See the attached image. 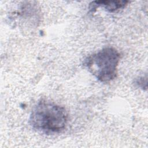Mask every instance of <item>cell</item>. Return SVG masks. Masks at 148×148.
Wrapping results in <instances>:
<instances>
[{
  "label": "cell",
  "instance_id": "cell-1",
  "mask_svg": "<svg viewBox=\"0 0 148 148\" xmlns=\"http://www.w3.org/2000/svg\"><path fill=\"white\" fill-rule=\"evenodd\" d=\"M29 121L32 128L38 131L58 132L65 128L68 114L64 107L41 99L32 108Z\"/></svg>",
  "mask_w": 148,
  "mask_h": 148
},
{
  "label": "cell",
  "instance_id": "cell-2",
  "mask_svg": "<svg viewBox=\"0 0 148 148\" xmlns=\"http://www.w3.org/2000/svg\"><path fill=\"white\" fill-rule=\"evenodd\" d=\"M120 60V54L115 48L105 47L87 57L83 65L99 82L108 83L117 77Z\"/></svg>",
  "mask_w": 148,
  "mask_h": 148
},
{
  "label": "cell",
  "instance_id": "cell-3",
  "mask_svg": "<svg viewBox=\"0 0 148 148\" xmlns=\"http://www.w3.org/2000/svg\"><path fill=\"white\" fill-rule=\"evenodd\" d=\"M128 1H95L90 3L89 11L93 13L99 7L103 8L106 10L113 12L125 7Z\"/></svg>",
  "mask_w": 148,
  "mask_h": 148
}]
</instances>
